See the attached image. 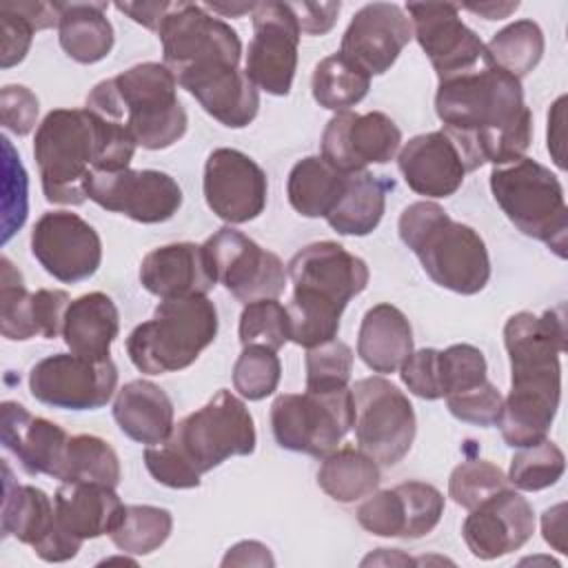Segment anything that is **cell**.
Returning <instances> with one entry per match:
<instances>
[{
    "instance_id": "6da1fadb",
    "label": "cell",
    "mask_w": 568,
    "mask_h": 568,
    "mask_svg": "<svg viewBox=\"0 0 568 568\" xmlns=\"http://www.w3.org/2000/svg\"><path fill=\"white\" fill-rule=\"evenodd\" d=\"M435 113L442 129L462 146L470 171L486 162H517L532 140V113L524 102L521 80L493 60L439 78Z\"/></svg>"
},
{
    "instance_id": "7a4b0ae2",
    "label": "cell",
    "mask_w": 568,
    "mask_h": 568,
    "mask_svg": "<svg viewBox=\"0 0 568 568\" xmlns=\"http://www.w3.org/2000/svg\"><path fill=\"white\" fill-rule=\"evenodd\" d=\"M510 359V393L504 397L495 426L513 448L546 439L561 399V364L566 351L564 304L541 315L519 311L504 324Z\"/></svg>"
},
{
    "instance_id": "3957f363",
    "label": "cell",
    "mask_w": 568,
    "mask_h": 568,
    "mask_svg": "<svg viewBox=\"0 0 568 568\" xmlns=\"http://www.w3.org/2000/svg\"><path fill=\"white\" fill-rule=\"evenodd\" d=\"M131 133L89 109H53L36 129L33 158L51 204L80 206L93 171L126 169L135 153Z\"/></svg>"
},
{
    "instance_id": "277c9868",
    "label": "cell",
    "mask_w": 568,
    "mask_h": 568,
    "mask_svg": "<svg viewBox=\"0 0 568 568\" xmlns=\"http://www.w3.org/2000/svg\"><path fill=\"white\" fill-rule=\"evenodd\" d=\"M255 439L244 399L220 388L202 408L182 417L162 444L144 448V466L162 486L197 488L200 477L229 457L251 455Z\"/></svg>"
},
{
    "instance_id": "5b68a950",
    "label": "cell",
    "mask_w": 568,
    "mask_h": 568,
    "mask_svg": "<svg viewBox=\"0 0 568 568\" xmlns=\"http://www.w3.org/2000/svg\"><path fill=\"white\" fill-rule=\"evenodd\" d=\"M293 297L286 306L291 342L304 348L339 333L346 304L368 286V266L342 244L324 240L300 248L286 264Z\"/></svg>"
},
{
    "instance_id": "8992f818",
    "label": "cell",
    "mask_w": 568,
    "mask_h": 568,
    "mask_svg": "<svg viewBox=\"0 0 568 568\" xmlns=\"http://www.w3.org/2000/svg\"><path fill=\"white\" fill-rule=\"evenodd\" d=\"M84 109L122 124L149 151L175 144L189 124L178 100V80L164 62H142L98 82Z\"/></svg>"
},
{
    "instance_id": "52a82bcc",
    "label": "cell",
    "mask_w": 568,
    "mask_h": 568,
    "mask_svg": "<svg viewBox=\"0 0 568 568\" xmlns=\"http://www.w3.org/2000/svg\"><path fill=\"white\" fill-rule=\"evenodd\" d=\"M397 231L437 286L475 295L488 284L490 257L486 242L473 226L455 222L437 202L408 204L399 215Z\"/></svg>"
},
{
    "instance_id": "ba28073f",
    "label": "cell",
    "mask_w": 568,
    "mask_h": 568,
    "mask_svg": "<svg viewBox=\"0 0 568 568\" xmlns=\"http://www.w3.org/2000/svg\"><path fill=\"white\" fill-rule=\"evenodd\" d=\"M217 324V308L206 295L162 300L153 317L129 333V359L146 375L189 368L213 344Z\"/></svg>"
},
{
    "instance_id": "9c48e42d",
    "label": "cell",
    "mask_w": 568,
    "mask_h": 568,
    "mask_svg": "<svg viewBox=\"0 0 568 568\" xmlns=\"http://www.w3.org/2000/svg\"><path fill=\"white\" fill-rule=\"evenodd\" d=\"M490 191L517 231L544 242L557 257H566L568 206L564 186L548 166L526 155L493 166Z\"/></svg>"
},
{
    "instance_id": "30bf717a",
    "label": "cell",
    "mask_w": 568,
    "mask_h": 568,
    "mask_svg": "<svg viewBox=\"0 0 568 568\" xmlns=\"http://www.w3.org/2000/svg\"><path fill=\"white\" fill-rule=\"evenodd\" d=\"M353 428V393L304 390L282 393L271 404V430L275 442L293 453L326 457L339 448Z\"/></svg>"
},
{
    "instance_id": "8fae6325",
    "label": "cell",
    "mask_w": 568,
    "mask_h": 568,
    "mask_svg": "<svg viewBox=\"0 0 568 568\" xmlns=\"http://www.w3.org/2000/svg\"><path fill=\"white\" fill-rule=\"evenodd\" d=\"M158 38L164 64L175 80L220 67H240L242 42L237 31L211 16L204 4L171 2Z\"/></svg>"
},
{
    "instance_id": "7c38bea8",
    "label": "cell",
    "mask_w": 568,
    "mask_h": 568,
    "mask_svg": "<svg viewBox=\"0 0 568 568\" xmlns=\"http://www.w3.org/2000/svg\"><path fill=\"white\" fill-rule=\"evenodd\" d=\"M353 393V428L357 448L379 466H395L415 442L417 422L408 397L386 377L357 379Z\"/></svg>"
},
{
    "instance_id": "4fadbf2b",
    "label": "cell",
    "mask_w": 568,
    "mask_h": 568,
    "mask_svg": "<svg viewBox=\"0 0 568 568\" xmlns=\"http://www.w3.org/2000/svg\"><path fill=\"white\" fill-rule=\"evenodd\" d=\"M204 248L213 264L215 280L224 284L237 302L277 300L284 293L288 275L284 262L244 233L222 226L204 242Z\"/></svg>"
},
{
    "instance_id": "5bb4252c",
    "label": "cell",
    "mask_w": 568,
    "mask_h": 568,
    "mask_svg": "<svg viewBox=\"0 0 568 568\" xmlns=\"http://www.w3.org/2000/svg\"><path fill=\"white\" fill-rule=\"evenodd\" d=\"M118 368L113 359H87L73 353H55L29 373L31 395L47 406L64 410L102 408L115 393Z\"/></svg>"
},
{
    "instance_id": "9a60e30c",
    "label": "cell",
    "mask_w": 568,
    "mask_h": 568,
    "mask_svg": "<svg viewBox=\"0 0 568 568\" xmlns=\"http://www.w3.org/2000/svg\"><path fill=\"white\" fill-rule=\"evenodd\" d=\"M253 40L248 42L244 73L271 95H288L297 71L300 24L288 2H255L251 11Z\"/></svg>"
},
{
    "instance_id": "2e32d148",
    "label": "cell",
    "mask_w": 568,
    "mask_h": 568,
    "mask_svg": "<svg viewBox=\"0 0 568 568\" xmlns=\"http://www.w3.org/2000/svg\"><path fill=\"white\" fill-rule=\"evenodd\" d=\"M87 197L142 224L166 222L182 206V189L175 178L155 169L93 171L87 182Z\"/></svg>"
},
{
    "instance_id": "e0dca14e",
    "label": "cell",
    "mask_w": 568,
    "mask_h": 568,
    "mask_svg": "<svg viewBox=\"0 0 568 568\" xmlns=\"http://www.w3.org/2000/svg\"><path fill=\"white\" fill-rule=\"evenodd\" d=\"M2 497V537H16L31 546L42 561H69L82 548V541L69 535L55 519V508L42 488L18 484L7 464Z\"/></svg>"
},
{
    "instance_id": "ac0fdd59",
    "label": "cell",
    "mask_w": 568,
    "mask_h": 568,
    "mask_svg": "<svg viewBox=\"0 0 568 568\" xmlns=\"http://www.w3.org/2000/svg\"><path fill=\"white\" fill-rule=\"evenodd\" d=\"M31 253L51 277L75 284L98 271L102 240L78 213L49 211L40 215L31 231Z\"/></svg>"
},
{
    "instance_id": "d6986e66",
    "label": "cell",
    "mask_w": 568,
    "mask_h": 568,
    "mask_svg": "<svg viewBox=\"0 0 568 568\" xmlns=\"http://www.w3.org/2000/svg\"><path fill=\"white\" fill-rule=\"evenodd\" d=\"M406 13L413 24V38L428 55L437 80L470 71L490 60L481 38L459 18L457 4L410 2Z\"/></svg>"
},
{
    "instance_id": "ffe728a7",
    "label": "cell",
    "mask_w": 568,
    "mask_h": 568,
    "mask_svg": "<svg viewBox=\"0 0 568 568\" xmlns=\"http://www.w3.org/2000/svg\"><path fill=\"white\" fill-rule=\"evenodd\" d=\"M209 209L229 224L255 220L268 195L264 169L237 149H215L209 153L202 180Z\"/></svg>"
},
{
    "instance_id": "44dd1931",
    "label": "cell",
    "mask_w": 568,
    "mask_h": 568,
    "mask_svg": "<svg viewBox=\"0 0 568 568\" xmlns=\"http://www.w3.org/2000/svg\"><path fill=\"white\" fill-rule=\"evenodd\" d=\"M402 146L399 126L382 111L335 113L322 133V158L342 173L390 162Z\"/></svg>"
},
{
    "instance_id": "7402d4cb",
    "label": "cell",
    "mask_w": 568,
    "mask_h": 568,
    "mask_svg": "<svg viewBox=\"0 0 568 568\" xmlns=\"http://www.w3.org/2000/svg\"><path fill=\"white\" fill-rule=\"evenodd\" d=\"M410 38L413 24L399 4L371 2L351 18L339 53L368 75H382L395 64Z\"/></svg>"
},
{
    "instance_id": "603a6c76",
    "label": "cell",
    "mask_w": 568,
    "mask_h": 568,
    "mask_svg": "<svg viewBox=\"0 0 568 568\" xmlns=\"http://www.w3.org/2000/svg\"><path fill=\"white\" fill-rule=\"evenodd\" d=\"M535 532V513L526 497L504 488L468 510L462 537L473 557L490 561L519 550Z\"/></svg>"
},
{
    "instance_id": "cb8c5ba5",
    "label": "cell",
    "mask_w": 568,
    "mask_h": 568,
    "mask_svg": "<svg viewBox=\"0 0 568 568\" xmlns=\"http://www.w3.org/2000/svg\"><path fill=\"white\" fill-rule=\"evenodd\" d=\"M397 166L408 189L433 200L453 195L470 173L462 146L444 129L410 138L399 149Z\"/></svg>"
},
{
    "instance_id": "d4e9b609",
    "label": "cell",
    "mask_w": 568,
    "mask_h": 568,
    "mask_svg": "<svg viewBox=\"0 0 568 568\" xmlns=\"http://www.w3.org/2000/svg\"><path fill=\"white\" fill-rule=\"evenodd\" d=\"M215 271L204 244L175 242L149 251L140 264V284L160 300L206 295Z\"/></svg>"
},
{
    "instance_id": "484cf974",
    "label": "cell",
    "mask_w": 568,
    "mask_h": 568,
    "mask_svg": "<svg viewBox=\"0 0 568 568\" xmlns=\"http://www.w3.org/2000/svg\"><path fill=\"white\" fill-rule=\"evenodd\" d=\"M0 439L27 475L58 477L69 435L62 426L31 415L18 402H2Z\"/></svg>"
},
{
    "instance_id": "4316f807",
    "label": "cell",
    "mask_w": 568,
    "mask_h": 568,
    "mask_svg": "<svg viewBox=\"0 0 568 568\" xmlns=\"http://www.w3.org/2000/svg\"><path fill=\"white\" fill-rule=\"evenodd\" d=\"M178 87L191 93L211 118L231 129L251 124L260 109V91L240 67L184 75L178 78Z\"/></svg>"
},
{
    "instance_id": "83f0119b",
    "label": "cell",
    "mask_w": 568,
    "mask_h": 568,
    "mask_svg": "<svg viewBox=\"0 0 568 568\" xmlns=\"http://www.w3.org/2000/svg\"><path fill=\"white\" fill-rule=\"evenodd\" d=\"M53 508L58 524L80 541L111 535L124 513L115 488L98 481L62 484L53 495Z\"/></svg>"
},
{
    "instance_id": "f1b7e54d",
    "label": "cell",
    "mask_w": 568,
    "mask_h": 568,
    "mask_svg": "<svg viewBox=\"0 0 568 568\" xmlns=\"http://www.w3.org/2000/svg\"><path fill=\"white\" fill-rule=\"evenodd\" d=\"M173 415L171 397L149 379L124 384L113 399V419L120 430L144 446L162 444L171 435Z\"/></svg>"
},
{
    "instance_id": "f546056e",
    "label": "cell",
    "mask_w": 568,
    "mask_h": 568,
    "mask_svg": "<svg viewBox=\"0 0 568 568\" xmlns=\"http://www.w3.org/2000/svg\"><path fill=\"white\" fill-rule=\"evenodd\" d=\"M120 333V313L115 302L100 291L71 300L62 337L73 355L87 359H109L111 344Z\"/></svg>"
},
{
    "instance_id": "4dcf8cb0",
    "label": "cell",
    "mask_w": 568,
    "mask_h": 568,
    "mask_svg": "<svg viewBox=\"0 0 568 568\" xmlns=\"http://www.w3.org/2000/svg\"><path fill=\"white\" fill-rule=\"evenodd\" d=\"M413 353L408 317L393 304L382 302L366 311L357 333V355L375 373H395Z\"/></svg>"
},
{
    "instance_id": "1f68e13d",
    "label": "cell",
    "mask_w": 568,
    "mask_h": 568,
    "mask_svg": "<svg viewBox=\"0 0 568 568\" xmlns=\"http://www.w3.org/2000/svg\"><path fill=\"white\" fill-rule=\"evenodd\" d=\"M393 189L395 182L386 175H375L366 169L346 173L344 189L324 220L339 235H368L382 222L386 193Z\"/></svg>"
},
{
    "instance_id": "d6a6232c",
    "label": "cell",
    "mask_w": 568,
    "mask_h": 568,
    "mask_svg": "<svg viewBox=\"0 0 568 568\" xmlns=\"http://www.w3.org/2000/svg\"><path fill=\"white\" fill-rule=\"evenodd\" d=\"M58 40L71 60L95 64L111 53L115 33L104 2H58Z\"/></svg>"
},
{
    "instance_id": "836d02e7",
    "label": "cell",
    "mask_w": 568,
    "mask_h": 568,
    "mask_svg": "<svg viewBox=\"0 0 568 568\" xmlns=\"http://www.w3.org/2000/svg\"><path fill=\"white\" fill-rule=\"evenodd\" d=\"M346 182V173L331 166L322 155H308L293 164L286 182L291 206L304 217H326Z\"/></svg>"
},
{
    "instance_id": "e575fe53",
    "label": "cell",
    "mask_w": 568,
    "mask_h": 568,
    "mask_svg": "<svg viewBox=\"0 0 568 568\" xmlns=\"http://www.w3.org/2000/svg\"><path fill=\"white\" fill-rule=\"evenodd\" d=\"M322 459L317 486L339 504L368 497L379 486V464L362 448L342 446Z\"/></svg>"
},
{
    "instance_id": "d590c367",
    "label": "cell",
    "mask_w": 568,
    "mask_h": 568,
    "mask_svg": "<svg viewBox=\"0 0 568 568\" xmlns=\"http://www.w3.org/2000/svg\"><path fill=\"white\" fill-rule=\"evenodd\" d=\"M368 89L371 75L339 51L320 60L313 69V100L328 111H348L366 98Z\"/></svg>"
},
{
    "instance_id": "8d00e7d4",
    "label": "cell",
    "mask_w": 568,
    "mask_h": 568,
    "mask_svg": "<svg viewBox=\"0 0 568 568\" xmlns=\"http://www.w3.org/2000/svg\"><path fill=\"white\" fill-rule=\"evenodd\" d=\"M120 459L109 442L95 435L69 437L55 479H60L62 484L98 481L115 488L120 484Z\"/></svg>"
},
{
    "instance_id": "74e56055",
    "label": "cell",
    "mask_w": 568,
    "mask_h": 568,
    "mask_svg": "<svg viewBox=\"0 0 568 568\" xmlns=\"http://www.w3.org/2000/svg\"><path fill=\"white\" fill-rule=\"evenodd\" d=\"M544 47L541 27L535 20L524 18L497 31L486 44V51L499 69L521 80L541 62Z\"/></svg>"
},
{
    "instance_id": "f35d334b",
    "label": "cell",
    "mask_w": 568,
    "mask_h": 568,
    "mask_svg": "<svg viewBox=\"0 0 568 568\" xmlns=\"http://www.w3.org/2000/svg\"><path fill=\"white\" fill-rule=\"evenodd\" d=\"M171 530L173 517L166 508L135 504L124 506L122 519L109 537L124 555H151L171 537Z\"/></svg>"
},
{
    "instance_id": "ab89813d",
    "label": "cell",
    "mask_w": 568,
    "mask_h": 568,
    "mask_svg": "<svg viewBox=\"0 0 568 568\" xmlns=\"http://www.w3.org/2000/svg\"><path fill=\"white\" fill-rule=\"evenodd\" d=\"M564 470H566V457L561 448L546 437L532 446L519 448V453L513 455L506 479L517 490L537 493L555 486L561 479Z\"/></svg>"
},
{
    "instance_id": "60d3db41",
    "label": "cell",
    "mask_w": 568,
    "mask_h": 568,
    "mask_svg": "<svg viewBox=\"0 0 568 568\" xmlns=\"http://www.w3.org/2000/svg\"><path fill=\"white\" fill-rule=\"evenodd\" d=\"M0 331L13 342L36 337L33 293L27 291L22 273L4 255L0 257Z\"/></svg>"
},
{
    "instance_id": "b9f144b4",
    "label": "cell",
    "mask_w": 568,
    "mask_h": 568,
    "mask_svg": "<svg viewBox=\"0 0 568 568\" xmlns=\"http://www.w3.org/2000/svg\"><path fill=\"white\" fill-rule=\"evenodd\" d=\"M280 377V357L264 344H246L233 366V386L248 402H260L275 393Z\"/></svg>"
},
{
    "instance_id": "7bdbcfd3",
    "label": "cell",
    "mask_w": 568,
    "mask_h": 568,
    "mask_svg": "<svg viewBox=\"0 0 568 568\" xmlns=\"http://www.w3.org/2000/svg\"><path fill=\"white\" fill-rule=\"evenodd\" d=\"M504 488H508L506 473L488 459H466L448 477V497L466 510Z\"/></svg>"
},
{
    "instance_id": "ee69618b",
    "label": "cell",
    "mask_w": 568,
    "mask_h": 568,
    "mask_svg": "<svg viewBox=\"0 0 568 568\" xmlns=\"http://www.w3.org/2000/svg\"><path fill=\"white\" fill-rule=\"evenodd\" d=\"M488 366L484 353L473 344H453L437 351V379L442 397L466 393L488 377Z\"/></svg>"
},
{
    "instance_id": "f6af8a7d",
    "label": "cell",
    "mask_w": 568,
    "mask_h": 568,
    "mask_svg": "<svg viewBox=\"0 0 568 568\" xmlns=\"http://www.w3.org/2000/svg\"><path fill=\"white\" fill-rule=\"evenodd\" d=\"M237 335L242 346L264 344L273 351H280L291 339L286 306H282L277 300H257L244 304Z\"/></svg>"
},
{
    "instance_id": "bcb514c9",
    "label": "cell",
    "mask_w": 568,
    "mask_h": 568,
    "mask_svg": "<svg viewBox=\"0 0 568 568\" xmlns=\"http://www.w3.org/2000/svg\"><path fill=\"white\" fill-rule=\"evenodd\" d=\"M353 373V351L342 339H331L306 348V390H339L348 386Z\"/></svg>"
},
{
    "instance_id": "7dc6e473",
    "label": "cell",
    "mask_w": 568,
    "mask_h": 568,
    "mask_svg": "<svg viewBox=\"0 0 568 568\" xmlns=\"http://www.w3.org/2000/svg\"><path fill=\"white\" fill-rule=\"evenodd\" d=\"M406 506V532L404 539H419L435 530L444 515V495L439 488L426 481L408 479L397 484Z\"/></svg>"
},
{
    "instance_id": "c3c4849f",
    "label": "cell",
    "mask_w": 568,
    "mask_h": 568,
    "mask_svg": "<svg viewBox=\"0 0 568 568\" xmlns=\"http://www.w3.org/2000/svg\"><path fill=\"white\" fill-rule=\"evenodd\" d=\"M357 521L371 535L404 539L406 506H404V497L397 490V486L371 493V497L366 501H362L357 508Z\"/></svg>"
},
{
    "instance_id": "681fc988",
    "label": "cell",
    "mask_w": 568,
    "mask_h": 568,
    "mask_svg": "<svg viewBox=\"0 0 568 568\" xmlns=\"http://www.w3.org/2000/svg\"><path fill=\"white\" fill-rule=\"evenodd\" d=\"M444 399H446V406L453 417H457L459 422H466V424L484 426V428L497 424L501 404H504L501 393L488 379L466 393H457V395H450Z\"/></svg>"
},
{
    "instance_id": "f907efd6",
    "label": "cell",
    "mask_w": 568,
    "mask_h": 568,
    "mask_svg": "<svg viewBox=\"0 0 568 568\" xmlns=\"http://www.w3.org/2000/svg\"><path fill=\"white\" fill-rule=\"evenodd\" d=\"M38 98L22 84H7L0 91V120L2 126L16 135H27L38 120Z\"/></svg>"
},
{
    "instance_id": "816d5d0a",
    "label": "cell",
    "mask_w": 568,
    "mask_h": 568,
    "mask_svg": "<svg viewBox=\"0 0 568 568\" xmlns=\"http://www.w3.org/2000/svg\"><path fill=\"white\" fill-rule=\"evenodd\" d=\"M399 377L404 386L422 399H439V379H437V348L413 351L406 362L399 366Z\"/></svg>"
},
{
    "instance_id": "f5cc1de1",
    "label": "cell",
    "mask_w": 568,
    "mask_h": 568,
    "mask_svg": "<svg viewBox=\"0 0 568 568\" xmlns=\"http://www.w3.org/2000/svg\"><path fill=\"white\" fill-rule=\"evenodd\" d=\"M0 24H2L0 67L9 69L24 60V55L31 47L36 27L11 2L0 4Z\"/></svg>"
},
{
    "instance_id": "db71d44e",
    "label": "cell",
    "mask_w": 568,
    "mask_h": 568,
    "mask_svg": "<svg viewBox=\"0 0 568 568\" xmlns=\"http://www.w3.org/2000/svg\"><path fill=\"white\" fill-rule=\"evenodd\" d=\"M71 304V297L67 291L58 288H40L33 293V326L36 335H42L44 339H53L62 333L64 313Z\"/></svg>"
},
{
    "instance_id": "11a10c76",
    "label": "cell",
    "mask_w": 568,
    "mask_h": 568,
    "mask_svg": "<svg viewBox=\"0 0 568 568\" xmlns=\"http://www.w3.org/2000/svg\"><path fill=\"white\" fill-rule=\"evenodd\" d=\"M288 4L297 18L300 31L308 36L328 33L342 9V2H288Z\"/></svg>"
},
{
    "instance_id": "9f6ffc18",
    "label": "cell",
    "mask_w": 568,
    "mask_h": 568,
    "mask_svg": "<svg viewBox=\"0 0 568 568\" xmlns=\"http://www.w3.org/2000/svg\"><path fill=\"white\" fill-rule=\"evenodd\" d=\"M169 7H171V2H164V0L162 2H118L115 4L118 11L126 13L133 22L146 27L155 33H158Z\"/></svg>"
},
{
    "instance_id": "6f0895ef",
    "label": "cell",
    "mask_w": 568,
    "mask_h": 568,
    "mask_svg": "<svg viewBox=\"0 0 568 568\" xmlns=\"http://www.w3.org/2000/svg\"><path fill=\"white\" fill-rule=\"evenodd\" d=\"M268 548L260 541H240L222 559V566H273Z\"/></svg>"
},
{
    "instance_id": "680465c9",
    "label": "cell",
    "mask_w": 568,
    "mask_h": 568,
    "mask_svg": "<svg viewBox=\"0 0 568 568\" xmlns=\"http://www.w3.org/2000/svg\"><path fill=\"white\" fill-rule=\"evenodd\" d=\"M541 532L546 544H550L557 552H568L566 546V504H557L541 515Z\"/></svg>"
},
{
    "instance_id": "91938a15",
    "label": "cell",
    "mask_w": 568,
    "mask_h": 568,
    "mask_svg": "<svg viewBox=\"0 0 568 568\" xmlns=\"http://www.w3.org/2000/svg\"><path fill=\"white\" fill-rule=\"evenodd\" d=\"M564 104H566V95L557 98V102L552 104V109L548 113V151L559 169L566 166L564 151H561V146H564Z\"/></svg>"
},
{
    "instance_id": "94428289",
    "label": "cell",
    "mask_w": 568,
    "mask_h": 568,
    "mask_svg": "<svg viewBox=\"0 0 568 568\" xmlns=\"http://www.w3.org/2000/svg\"><path fill=\"white\" fill-rule=\"evenodd\" d=\"M464 9L484 16L486 20H501L508 18L515 9H519V2H484V4H464Z\"/></svg>"
},
{
    "instance_id": "6125c7cd",
    "label": "cell",
    "mask_w": 568,
    "mask_h": 568,
    "mask_svg": "<svg viewBox=\"0 0 568 568\" xmlns=\"http://www.w3.org/2000/svg\"><path fill=\"white\" fill-rule=\"evenodd\" d=\"M206 11H213V13H222V16H242V13H248L255 9V2H248V4H217V2H206L204 4Z\"/></svg>"
}]
</instances>
